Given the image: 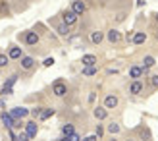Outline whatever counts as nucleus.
<instances>
[{"instance_id": "nucleus-1", "label": "nucleus", "mask_w": 158, "mask_h": 141, "mask_svg": "<svg viewBox=\"0 0 158 141\" xmlns=\"http://www.w3.org/2000/svg\"><path fill=\"white\" fill-rule=\"evenodd\" d=\"M37 68H39V62L33 58V56H29V54H25L21 60H19V74L23 75H33L37 72Z\"/></svg>"}, {"instance_id": "nucleus-2", "label": "nucleus", "mask_w": 158, "mask_h": 141, "mask_svg": "<svg viewBox=\"0 0 158 141\" xmlns=\"http://www.w3.org/2000/svg\"><path fill=\"white\" fill-rule=\"evenodd\" d=\"M18 41L21 45H25V46H37L41 43V35H39L35 29H25V31H21L18 35Z\"/></svg>"}, {"instance_id": "nucleus-3", "label": "nucleus", "mask_w": 158, "mask_h": 141, "mask_svg": "<svg viewBox=\"0 0 158 141\" xmlns=\"http://www.w3.org/2000/svg\"><path fill=\"white\" fill-rule=\"evenodd\" d=\"M48 25H52L54 29H56V33H58L60 37H69V35H72V29H69L66 23H64V19H62L60 14L52 15V18L48 19Z\"/></svg>"}, {"instance_id": "nucleus-4", "label": "nucleus", "mask_w": 158, "mask_h": 141, "mask_svg": "<svg viewBox=\"0 0 158 141\" xmlns=\"http://www.w3.org/2000/svg\"><path fill=\"white\" fill-rule=\"evenodd\" d=\"M60 15H62V19H64V23H66L69 29L75 27V25H77V21H79V15L72 10V8H66V10H62Z\"/></svg>"}, {"instance_id": "nucleus-5", "label": "nucleus", "mask_w": 158, "mask_h": 141, "mask_svg": "<svg viewBox=\"0 0 158 141\" xmlns=\"http://www.w3.org/2000/svg\"><path fill=\"white\" fill-rule=\"evenodd\" d=\"M6 52H8V56H10V60H18V62L25 56V52L21 50V46H19L18 43H10V45H8V50H6Z\"/></svg>"}, {"instance_id": "nucleus-6", "label": "nucleus", "mask_w": 158, "mask_h": 141, "mask_svg": "<svg viewBox=\"0 0 158 141\" xmlns=\"http://www.w3.org/2000/svg\"><path fill=\"white\" fill-rule=\"evenodd\" d=\"M145 91V81H141V79H131L129 85H127V93L131 97H137L141 95V93Z\"/></svg>"}, {"instance_id": "nucleus-7", "label": "nucleus", "mask_w": 158, "mask_h": 141, "mask_svg": "<svg viewBox=\"0 0 158 141\" xmlns=\"http://www.w3.org/2000/svg\"><path fill=\"white\" fill-rule=\"evenodd\" d=\"M10 114H12L14 120H25L27 116H31V110L25 108V106H14L12 110H10Z\"/></svg>"}, {"instance_id": "nucleus-8", "label": "nucleus", "mask_w": 158, "mask_h": 141, "mask_svg": "<svg viewBox=\"0 0 158 141\" xmlns=\"http://www.w3.org/2000/svg\"><path fill=\"white\" fill-rule=\"evenodd\" d=\"M106 39H108V43H110V45H120L125 37H123L116 27H112V29H108V31H106Z\"/></svg>"}, {"instance_id": "nucleus-9", "label": "nucleus", "mask_w": 158, "mask_h": 141, "mask_svg": "<svg viewBox=\"0 0 158 141\" xmlns=\"http://www.w3.org/2000/svg\"><path fill=\"white\" fill-rule=\"evenodd\" d=\"M141 75H148V70L143 68L141 64L129 66V77H131V79H141Z\"/></svg>"}, {"instance_id": "nucleus-10", "label": "nucleus", "mask_w": 158, "mask_h": 141, "mask_svg": "<svg viewBox=\"0 0 158 141\" xmlns=\"http://www.w3.org/2000/svg\"><path fill=\"white\" fill-rule=\"evenodd\" d=\"M52 93H54V97L68 95V85L64 83V79H56V81L52 83Z\"/></svg>"}, {"instance_id": "nucleus-11", "label": "nucleus", "mask_w": 158, "mask_h": 141, "mask_svg": "<svg viewBox=\"0 0 158 141\" xmlns=\"http://www.w3.org/2000/svg\"><path fill=\"white\" fill-rule=\"evenodd\" d=\"M25 134L31 137V139H35L37 137V134H39V124H37V120H27L25 122Z\"/></svg>"}, {"instance_id": "nucleus-12", "label": "nucleus", "mask_w": 158, "mask_h": 141, "mask_svg": "<svg viewBox=\"0 0 158 141\" xmlns=\"http://www.w3.org/2000/svg\"><path fill=\"white\" fill-rule=\"evenodd\" d=\"M93 116H94V120H97V122H102V120H106L108 116H110V112H108V108L102 105V106H94L93 108Z\"/></svg>"}, {"instance_id": "nucleus-13", "label": "nucleus", "mask_w": 158, "mask_h": 141, "mask_svg": "<svg viewBox=\"0 0 158 141\" xmlns=\"http://www.w3.org/2000/svg\"><path fill=\"white\" fill-rule=\"evenodd\" d=\"M137 135H139V141H152V134H151V128L147 124H141L139 130H137Z\"/></svg>"}, {"instance_id": "nucleus-14", "label": "nucleus", "mask_w": 158, "mask_h": 141, "mask_svg": "<svg viewBox=\"0 0 158 141\" xmlns=\"http://www.w3.org/2000/svg\"><path fill=\"white\" fill-rule=\"evenodd\" d=\"M104 39H106V33H104V31H100V29H93L91 33H89V41L93 45H100Z\"/></svg>"}, {"instance_id": "nucleus-15", "label": "nucleus", "mask_w": 158, "mask_h": 141, "mask_svg": "<svg viewBox=\"0 0 158 141\" xmlns=\"http://www.w3.org/2000/svg\"><path fill=\"white\" fill-rule=\"evenodd\" d=\"M69 8H72V10H73L77 15H83L87 10H89V6H87V2H85V0H73Z\"/></svg>"}, {"instance_id": "nucleus-16", "label": "nucleus", "mask_w": 158, "mask_h": 141, "mask_svg": "<svg viewBox=\"0 0 158 141\" xmlns=\"http://www.w3.org/2000/svg\"><path fill=\"white\" fill-rule=\"evenodd\" d=\"M118 105H120V99H118L114 93H108V95H104V106L108 108V110L118 108Z\"/></svg>"}, {"instance_id": "nucleus-17", "label": "nucleus", "mask_w": 158, "mask_h": 141, "mask_svg": "<svg viewBox=\"0 0 158 141\" xmlns=\"http://www.w3.org/2000/svg\"><path fill=\"white\" fill-rule=\"evenodd\" d=\"M120 131H122V124H120V122L110 120V122L106 124V134H110V135H118Z\"/></svg>"}, {"instance_id": "nucleus-18", "label": "nucleus", "mask_w": 158, "mask_h": 141, "mask_svg": "<svg viewBox=\"0 0 158 141\" xmlns=\"http://www.w3.org/2000/svg\"><path fill=\"white\" fill-rule=\"evenodd\" d=\"M0 122H2V126L6 130H12L14 128V118L10 112H0Z\"/></svg>"}, {"instance_id": "nucleus-19", "label": "nucleus", "mask_w": 158, "mask_h": 141, "mask_svg": "<svg viewBox=\"0 0 158 141\" xmlns=\"http://www.w3.org/2000/svg\"><path fill=\"white\" fill-rule=\"evenodd\" d=\"M81 64L83 66H97L98 58L94 56V54H83V56H81Z\"/></svg>"}, {"instance_id": "nucleus-20", "label": "nucleus", "mask_w": 158, "mask_h": 141, "mask_svg": "<svg viewBox=\"0 0 158 141\" xmlns=\"http://www.w3.org/2000/svg\"><path fill=\"white\" fill-rule=\"evenodd\" d=\"M75 124L73 122H68V124H62V128H60V131H62V135H72V134H75Z\"/></svg>"}, {"instance_id": "nucleus-21", "label": "nucleus", "mask_w": 158, "mask_h": 141, "mask_svg": "<svg viewBox=\"0 0 158 141\" xmlns=\"http://www.w3.org/2000/svg\"><path fill=\"white\" fill-rule=\"evenodd\" d=\"M145 41H147V33H145V31H135L133 37H131V43L133 45H143Z\"/></svg>"}, {"instance_id": "nucleus-22", "label": "nucleus", "mask_w": 158, "mask_h": 141, "mask_svg": "<svg viewBox=\"0 0 158 141\" xmlns=\"http://www.w3.org/2000/svg\"><path fill=\"white\" fill-rule=\"evenodd\" d=\"M10 0H0V18H4V15H10L12 10H10Z\"/></svg>"}, {"instance_id": "nucleus-23", "label": "nucleus", "mask_w": 158, "mask_h": 141, "mask_svg": "<svg viewBox=\"0 0 158 141\" xmlns=\"http://www.w3.org/2000/svg\"><path fill=\"white\" fill-rule=\"evenodd\" d=\"M143 68H147V70H151L152 66H156V58L152 56V54H145L143 56V64H141Z\"/></svg>"}, {"instance_id": "nucleus-24", "label": "nucleus", "mask_w": 158, "mask_h": 141, "mask_svg": "<svg viewBox=\"0 0 158 141\" xmlns=\"http://www.w3.org/2000/svg\"><path fill=\"white\" fill-rule=\"evenodd\" d=\"M10 56H8V52H2L0 50V70H8L10 68Z\"/></svg>"}, {"instance_id": "nucleus-25", "label": "nucleus", "mask_w": 158, "mask_h": 141, "mask_svg": "<svg viewBox=\"0 0 158 141\" xmlns=\"http://www.w3.org/2000/svg\"><path fill=\"white\" fill-rule=\"evenodd\" d=\"M97 72H98V66H85V68L81 70V74H83L85 77H93Z\"/></svg>"}, {"instance_id": "nucleus-26", "label": "nucleus", "mask_w": 158, "mask_h": 141, "mask_svg": "<svg viewBox=\"0 0 158 141\" xmlns=\"http://www.w3.org/2000/svg\"><path fill=\"white\" fill-rule=\"evenodd\" d=\"M54 112H56V110H54V108H43V112H41V116H39V120H48V118H52V116H54Z\"/></svg>"}, {"instance_id": "nucleus-27", "label": "nucleus", "mask_w": 158, "mask_h": 141, "mask_svg": "<svg viewBox=\"0 0 158 141\" xmlns=\"http://www.w3.org/2000/svg\"><path fill=\"white\" fill-rule=\"evenodd\" d=\"M104 134H106V126H102V124L98 122L97 126H94V135H97L98 139H102V137H104Z\"/></svg>"}, {"instance_id": "nucleus-28", "label": "nucleus", "mask_w": 158, "mask_h": 141, "mask_svg": "<svg viewBox=\"0 0 158 141\" xmlns=\"http://www.w3.org/2000/svg\"><path fill=\"white\" fill-rule=\"evenodd\" d=\"M125 18H127V12H125V10L116 12L114 14V23H122V21H125Z\"/></svg>"}, {"instance_id": "nucleus-29", "label": "nucleus", "mask_w": 158, "mask_h": 141, "mask_svg": "<svg viewBox=\"0 0 158 141\" xmlns=\"http://www.w3.org/2000/svg\"><path fill=\"white\" fill-rule=\"evenodd\" d=\"M147 83H148V87H151V93L156 91V89H158V75H151Z\"/></svg>"}, {"instance_id": "nucleus-30", "label": "nucleus", "mask_w": 158, "mask_h": 141, "mask_svg": "<svg viewBox=\"0 0 158 141\" xmlns=\"http://www.w3.org/2000/svg\"><path fill=\"white\" fill-rule=\"evenodd\" d=\"M14 131H23L25 130V120H14Z\"/></svg>"}, {"instance_id": "nucleus-31", "label": "nucleus", "mask_w": 158, "mask_h": 141, "mask_svg": "<svg viewBox=\"0 0 158 141\" xmlns=\"http://www.w3.org/2000/svg\"><path fill=\"white\" fill-rule=\"evenodd\" d=\"M41 112H43V106H35V108H31V118H33V120H39Z\"/></svg>"}, {"instance_id": "nucleus-32", "label": "nucleus", "mask_w": 158, "mask_h": 141, "mask_svg": "<svg viewBox=\"0 0 158 141\" xmlns=\"http://www.w3.org/2000/svg\"><path fill=\"white\" fill-rule=\"evenodd\" d=\"M31 137L25 134V131H19V135H18V141H29Z\"/></svg>"}, {"instance_id": "nucleus-33", "label": "nucleus", "mask_w": 158, "mask_h": 141, "mask_svg": "<svg viewBox=\"0 0 158 141\" xmlns=\"http://www.w3.org/2000/svg\"><path fill=\"white\" fill-rule=\"evenodd\" d=\"M68 137H69V141H81V135H79L77 131H75V134H72V135H68Z\"/></svg>"}, {"instance_id": "nucleus-34", "label": "nucleus", "mask_w": 158, "mask_h": 141, "mask_svg": "<svg viewBox=\"0 0 158 141\" xmlns=\"http://www.w3.org/2000/svg\"><path fill=\"white\" fill-rule=\"evenodd\" d=\"M83 141H98V137L93 134V135H85V137H83Z\"/></svg>"}, {"instance_id": "nucleus-35", "label": "nucleus", "mask_w": 158, "mask_h": 141, "mask_svg": "<svg viewBox=\"0 0 158 141\" xmlns=\"http://www.w3.org/2000/svg\"><path fill=\"white\" fill-rule=\"evenodd\" d=\"M94 99H97V93H94V91H93V93H91V95H89V99H87V100H89V103L93 105V103H94Z\"/></svg>"}, {"instance_id": "nucleus-36", "label": "nucleus", "mask_w": 158, "mask_h": 141, "mask_svg": "<svg viewBox=\"0 0 158 141\" xmlns=\"http://www.w3.org/2000/svg\"><path fill=\"white\" fill-rule=\"evenodd\" d=\"M54 64V58H46L44 60V66H52Z\"/></svg>"}, {"instance_id": "nucleus-37", "label": "nucleus", "mask_w": 158, "mask_h": 141, "mask_svg": "<svg viewBox=\"0 0 158 141\" xmlns=\"http://www.w3.org/2000/svg\"><path fill=\"white\" fill-rule=\"evenodd\" d=\"M123 141H139V137H133V135H127Z\"/></svg>"}, {"instance_id": "nucleus-38", "label": "nucleus", "mask_w": 158, "mask_h": 141, "mask_svg": "<svg viewBox=\"0 0 158 141\" xmlns=\"http://www.w3.org/2000/svg\"><path fill=\"white\" fill-rule=\"evenodd\" d=\"M4 108H6V100L0 99V110H4Z\"/></svg>"}, {"instance_id": "nucleus-39", "label": "nucleus", "mask_w": 158, "mask_h": 141, "mask_svg": "<svg viewBox=\"0 0 158 141\" xmlns=\"http://www.w3.org/2000/svg\"><path fill=\"white\" fill-rule=\"evenodd\" d=\"M106 141H118V137H116V135H110V137H108Z\"/></svg>"}, {"instance_id": "nucleus-40", "label": "nucleus", "mask_w": 158, "mask_h": 141, "mask_svg": "<svg viewBox=\"0 0 158 141\" xmlns=\"http://www.w3.org/2000/svg\"><path fill=\"white\" fill-rule=\"evenodd\" d=\"M56 141H69V137H66V135H62L60 139H56Z\"/></svg>"}, {"instance_id": "nucleus-41", "label": "nucleus", "mask_w": 158, "mask_h": 141, "mask_svg": "<svg viewBox=\"0 0 158 141\" xmlns=\"http://www.w3.org/2000/svg\"><path fill=\"white\" fill-rule=\"evenodd\" d=\"M156 41H158V31H156Z\"/></svg>"}, {"instance_id": "nucleus-42", "label": "nucleus", "mask_w": 158, "mask_h": 141, "mask_svg": "<svg viewBox=\"0 0 158 141\" xmlns=\"http://www.w3.org/2000/svg\"><path fill=\"white\" fill-rule=\"evenodd\" d=\"M0 139H2V134H0Z\"/></svg>"}]
</instances>
